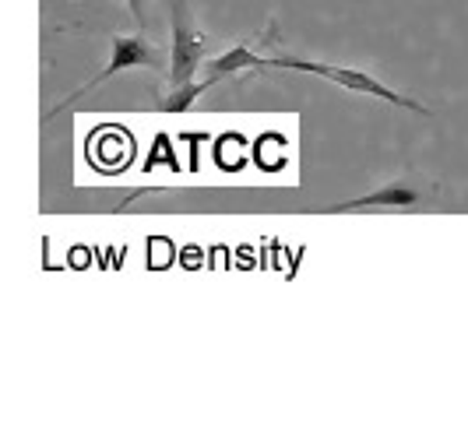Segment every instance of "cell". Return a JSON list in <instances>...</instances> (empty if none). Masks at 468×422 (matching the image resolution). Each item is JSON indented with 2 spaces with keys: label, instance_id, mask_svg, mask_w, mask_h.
Masks as SVG:
<instances>
[{
  "label": "cell",
  "instance_id": "obj_1",
  "mask_svg": "<svg viewBox=\"0 0 468 422\" xmlns=\"http://www.w3.org/2000/svg\"><path fill=\"white\" fill-rule=\"evenodd\" d=\"M264 70H303V74H317V78H324L331 85H338V89H346V92H356V95H370V99H380V102H391V106H399V110H409V113H422V117H430V106H422L416 99H409V95L395 92V89H388L380 78H374L370 70H359V68H338V64H324V60H306V57H268V68Z\"/></svg>",
  "mask_w": 468,
  "mask_h": 422
},
{
  "label": "cell",
  "instance_id": "obj_2",
  "mask_svg": "<svg viewBox=\"0 0 468 422\" xmlns=\"http://www.w3.org/2000/svg\"><path fill=\"white\" fill-rule=\"evenodd\" d=\"M169 22H173V49H169V89H184L197 81V70L205 68V32L190 18V0H169Z\"/></svg>",
  "mask_w": 468,
  "mask_h": 422
},
{
  "label": "cell",
  "instance_id": "obj_3",
  "mask_svg": "<svg viewBox=\"0 0 468 422\" xmlns=\"http://www.w3.org/2000/svg\"><path fill=\"white\" fill-rule=\"evenodd\" d=\"M163 64V57H159V49L152 47L144 36H113V53H110V64L99 70L95 78H89L81 89H74V92L64 99V102H57L53 110H49L47 117H43V123H49V120L57 117V113H64L70 102H78L85 92H92V89H99L102 81H110L113 74H120V70H131V68H159Z\"/></svg>",
  "mask_w": 468,
  "mask_h": 422
},
{
  "label": "cell",
  "instance_id": "obj_4",
  "mask_svg": "<svg viewBox=\"0 0 468 422\" xmlns=\"http://www.w3.org/2000/svg\"><path fill=\"white\" fill-rule=\"evenodd\" d=\"M437 197V187H420V184H409V180H395V184H384V187L370 190V194H359V197H349V201H338L331 205L328 211H359V208H401L412 211L422 208Z\"/></svg>",
  "mask_w": 468,
  "mask_h": 422
},
{
  "label": "cell",
  "instance_id": "obj_5",
  "mask_svg": "<svg viewBox=\"0 0 468 422\" xmlns=\"http://www.w3.org/2000/svg\"><path fill=\"white\" fill-rule=\"evenodd\" d=\"M268 68V57H258L254 49L247 47V43H236L229 53H222V57H215V60H208L205 64V89H215L222 78H229V74H236V70H264Z\"/></svg>",
  "mask_w": 468,
  "mask_h": 422
},
{
  "label": "cell",
  "instance_id": "obj_6",
  "mask_svg": "<svg viewBox=\"0 0 468 422\" xmlns=\"http://www.w3.org/2000/svg\"><path fill=\"white\" fill-rule=\"evenodd\" d=\"M127 7H131V15H134L138 28L144 32V25H148V15H144V0H127Z\"/></svg>",
  "mask_w": 468,
  "mask_h": 422
}]
</instances>
